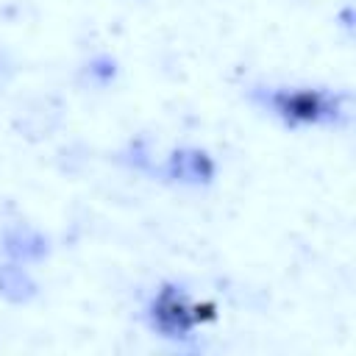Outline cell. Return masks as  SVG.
Masks as SVG:
<instances>
[{
	"label": "cell",
	"instance_id": "obj_1",
	"mask_svg": "<svg viewBox=\"0 0 356 356\" xmlns=\"http://www.w3.org/2000/svg\"><path fill=\"white\" fill-rule=\"evenodd\" d=\"M286 108H289L292 117H300V120H312V117H317V111H320L317 97H314L312 92H298V95H292V97L286 100Z\"/></svg>",
	"mask_w": 356,
	"mask_h": 356
}]
</instances>
